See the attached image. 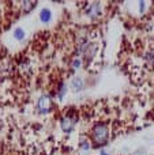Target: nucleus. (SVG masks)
Segmentation results:
<instances>
[{
	"instance_id": "nucleus-1",
	"label": "nucleus",
	"mask_w": 154,
	"mask_h": 155,
	"mask_svg": "<svg viewBox=\"0 0 154 155\" xmlns=\"http://www.w3.org/2000/svg\"><path fill=\"white\" fill-rule=\"evenodd\" d=\"M91 139L96 146H105L109 140V128L106 124H96L91 129Z\"/></svg>"
},
{
	"instance_id": "nucleus-2",
	"label": "nucleus",
	"mask_w": 154,
	"mask_h": 155,
	"mask_svg": "<svg viewBox=\"0 0 154 155\" xmlns=\"http://www.w3.org/2000/svg\"><path fill=\"white\" fill-rule=\"evenodd\" d=\"M53 108V102H52V98L49 97L48 94H44L38 98L37 101V110L38 113L41 114H48Z\"/></svg>"
},
{
	"instance_id": "nucleus-3",
	"label": "nucleus",
	"mask_w": 154,
	"mask_h": 155,
	"mask_svg": "<svg viewBox=\"0 0 154 155\" xmlns=\"http://www.w3.org/2000/svg\"><path fill=\"white\" fill-rule=\"evenodd\" d=\"M77 121H78L77 114H66V116H63L60 120V127L66 133H70V132H72V129L75 128Z\"/></svg>"
},
{
	"instance_id": "nucleus-4",
	"label": "nucleus",
	"mask_w": 154,
	"mask_h": 155,
	"mask_svg": "<svg viewBox=\"0 0 154 155\" xmlns=\"http://www.w3.org/2000/svg\"><path fill=\"white\" fill-rule=\"evenodd\" d=\"M85 12H86V15L90 16V18H97V16H100V14H101V5H100V3H91V4H89L87 7H86Z\"/></svg>"
},
{
	"instance_id": "nucleus-5",
	"label": "nucleus",
	"mask_w": 154,
	"mask_h": 155,
	"mask_svg": "<svg viewBox=\"0 0 154 155\" xmlns=\"http://www.w3.org/2000/svg\"><path fill=\"white\" fill-rule=\"evenodd\" d=\"M71 89H72V91L79 92L85 89V83H83V80L80 78H74L71 80Z\"/></svg>"
},
{
	"instance_id": "nucleus-6",
	"label": "nucleus",
	"mask_w": 154,
	"mask_h": 155,
	"mask_svg": "<svg viewBox=\"0 0 154 155\" xmlns=\"http://www.w3.org/2000/svg\"><path fill=\"white\" fill-rule=\"evenodd\" d=\"M66 94H67V84L64 82H61L57 86V89H56V97H57V99H63Z\"/></svg>"
},
{
	"instance_id": "nucleus-7",
	"label": "nucleus",
	"mask_w": 154,
	"mask_h": 155,
	"mask_svg": "<svg viewBox=\"0 0 154 155\" xmlns=\"http://www.w3.org/2000/svg\"><path fill=\"white\" fill-rule=\"evenodd\" d=\"M40 19H41L42 23H49L51 19H52V12H51V10L44 8V10L41 11V14H40Z\"/></svg>"
},
{
	"instance_id": "nucleus-8",
	"label": "nucleus",
	"mask_w": 154,
	"mask_h": 155,
	"mask_svg": "<svg viewBox=\"0 0 154 155\" xmlns=\"http://www.w3.org/2000/svg\"><path fill=\"white\" fill-rule=\"evenodd\" d=\"M12 35H14L15 40L22 41L23 38H25V30L21 29V27H17V29L14 30V33H12Z\"/></svg>"
},
{
	"instance_id": "nucleus-9",
	"label": "nucleus",
	"mask_w": 154,
	"mask_h": 155,
	"mask_svg": "<svg viewBox=\"0 0 154 155\" xmlns=\"http://www.w3.org/2000/svg\"><path fill=\"white\" fill-rule=\"evenodd\" d=\"M71 69L72 71H77V69H79L80 67H82V59H79V57H75V59H72L71 60Z\"/></svg>"
},
{
	"instance_id": "nucleus-10",
	"label": "nucleus",
	"mask_w": 154,
	"mask_h": 155,
	"mask_svg": "<svg viewBox=\"0 0 154 155\" xmlns=\"http://www.w3.org/2000/svg\"><path fill=\"white\" fill-rule=\"evenodd\" d=\"M36 7V3L34 2H23L22 3V10L23 12H30L33 8Z\"/></svg>"
},
{
	"instance_id": "nucleus-11",
	"label": "nucleus",
	"mask_w": 154,
	"mask_h": 155,
	"mask_svg": "<svg viewBox=\"0 0 154 155\" xmlns=\"http://www.w3.org/2000/svg\"><path fill=\"white\" fill-rule=\"evenodd\" d=\"M145 61L150 65H154V52H147V53H145Z\"/></svg>"
},
{
	"instance_id": "nucleus-12",
	"label": "nucleus",
	"mask_w": 154,
	"mask_h": 155,
	"mask_svg": "<svg viewBox=\"0 0 154 155\" xmlns=\"http://www.w3.org/2000/svg\"><path fill=\"white\" fill-rule=\"evenodd\" d=\"M79 146H80V148L82 150H89L90 148V141L86 140V139H83V140H80Z\"/></svg>"
},
{
	"instance_id": "nucleus-13",
	"label": "nucleus",
	"mask_w": 154,
	"mask_h": 155,
	"mask_svg": "<svg viewBox=\"0 0 154 155\" xmlns=\"http://www.w3.org/2000/svg\"><path fill=\"white\" fill-rule=\"evenodd\" d=\"M100 155H110V154H108L106 151H101V152H100Z\"/></svg>"
}]
</instances>
